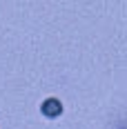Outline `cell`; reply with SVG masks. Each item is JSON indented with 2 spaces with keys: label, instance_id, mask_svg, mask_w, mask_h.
I'll return each instance as SVG.
<instances>
[{
  "label": "cell",
  "instance_id": "1",
  "mask_svg": "<svg viewBox=\"0 0 127 129\" xmlns=\"http://www.w3.org/2000/svg\"><path fill=\"white\" fill-rule=\"evenodd\" d=\"M40 111H42L45 116H49V118H56V116H60L63 105H60V100H58V98H47L45 103L40 105Z\"/></svg>",
  "mask_w": 127,
  "mask_h": 129
}]
</instances>
